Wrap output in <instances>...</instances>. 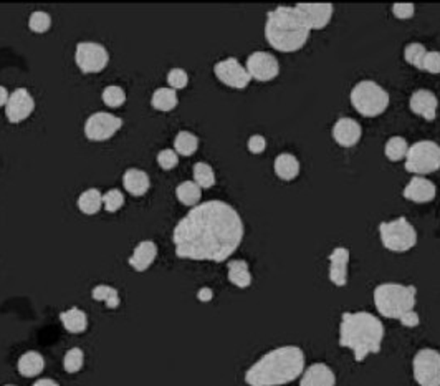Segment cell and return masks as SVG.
<instances>
[{
  "label": "cell",
  "mask_w": 440,
  "mask_h": 386,
  "mask_svg": "<svg viewBox=\"0 0 440 386\" xmlns=\"http://www.w3.org/2000/svg\"><path fill=\"white\" fill-rule=\"evenodd\" d=\"M333 139L343 148L356 146L362 136L361 124L352 118H340L333 127Z\"/></svg>",
  "instance_id": "obj_16"
},
{
  "label": "cell",
  "mask_w": 440,
  "mask_h": 386,
  "mask_svg": "<svg viewBox=\"0 0 440 386\" xmlns=\"http://www.w3.org/2000/svg\"><path fill=\"white\" fill-rule=\"evenodd\" d=\"M405 170L412 175L424 176L440 170V144L430 139L414 143L405 154Z\"/></svg>",
  "instance_id": "obj_8"
},
{
  "label": "cell",
  "mask_w": 440,
  "mask_h": 386,
  "mask_svg": "<svg viewBox=\"0 0 440 386\" xmlns=\"http://www.w3.org/2000/svg\"><path fill=\"white\" fill-rule=\"evenodd\" d=\"M227 277H229L230 283H234V286L239 288H246L251 286L250 267L249 264L242 259L230 260V262L227 264Z\"/></svg>",
  "instance_id": "obj_26"
},
{
  "label": "cell",
  "mask_w": 440,
  "mask_h": 386,
  "mask_svg": "<svg viewBox=\"0 0 440 386\" xmlns=\"http://www.w3.org/2000/svg\"><path fill=\"white\" fill-rule=\"evenodd\" d=\"M214 75L217 76V80L234 90H245L251 81L249 71L234 57L217 62L214 66Z\"/></svg>",
  "instance_id": "obj_12"
},
{
  "label": "cell",
  "mask_w": 440,
  "mask_h": 386,
  "mask_svg": "<svg viewBox=\"0 0 440 386\" xmlns=\"http://www.w3.org/2000/svg\"><path fill=\"white\" fill-rule=\"evenodd\" d=\"M347 267H350V250L336 247L330 254V281L336 287H345L347 283Z\"/></svg>",
  "instance_id": "obj_20"
},
{
  "label": "cell",
  "mask_w": 440,
  "mask_h": 386,
  "mask_svg": "<svg viewBox=\"0 0 440 386\" xmlns=\"http://www.w3.org/2000/svg\"><path fill=\"white\" fill-rule=\"evenodd\" d=\"M8 98H11V93H8V90L6 88V86L0 85V108L8 103Z\"/></svg>",
  "instance_id": "obj_46"
},
{
  "label": "cell",
  "mask_w": 440,
  "mask_h": 386,
  "mask_svg": "<svg viewBox=\"0 0 440 386\" xmlns=\"http://www.w3.org/2000/svg\"><path fill=\"white\" fill-rule=\"evenodd\" d=\"M245 235L244 221L234 206L214 199L197 204L172 230L179 259L224 262L240 247Z\"/></svg>",
  "instance_id": "obj_1"
},
{
  "label": "cell",
  "mask_w": 440,
  "mask_h": 386,
  "mask_svg": "<svg viewBox=\"0 0 440 386\" xmlns=\"http://www.w3.org/2000/svg\"><path fill=\"white\" fill-rule=\"evenodd\" d=\"M393 13H394L396 18H400V21H408V18L414 17L415 6L414 4H394Z\"/></svg>",
  "instance_id": "obj_42"
},
{
  "label": "cell",
  "mask_w": 440,
  "mask_h": 386,
  "mask_svg": "<svg viewBox=\"0 0 440 386\" xmlns=\"http://www.w3.org/2000/svg\"><path fill=\"white\" fill-rule=\"evenodd\" d=\"M60 322L66 332L73 335H80L88 328V315L78 307H71L69 310L60 313Z\"/></svg>",
  "instance_id": "obj_23"
},
{
  "label": "cell",
  "mask_w": 440,
  "mask_h": 386,
  "mask_svg": "<svg viewBox=\"0 0 440 386\" xmlns=\"http://www.w3.org/2000/svg\"><path fill=\"white\" fill-rule=\"evenodd\" d=\"M311 30L295 7H277L267 13L265 38L268 45L283 53L298 52L308 42Z\"/></svg>",
  "instance_id": "obj_4"
},
{
  "label": "cell",
  "mask_w": 440,
  "mask_h": 386,
  "mask_svg": "<svg viewBox=\"0 0 440 386\" xmlns=\"http://www.w3.org/2000/svg\"><path fill=\"white\" fill-rule=\"evenodd\" d=\"M427 55V48H425L422 43L412 42L409 45H405L404 48V59L409 65L415 66V69L422 70L424 69V59Z\"/></svg>",
  "instance_id": "obj_34"
},
{
  "label": "cell",
  "mask_w": 440,
  "mask_h": 386,
  "mask_svg": "<svg viewBox=\"0 0 440 386\" xmlns=\"http://www.w3.org/2000/svg\"><path fill=\"white\" fill-rule=\"evenodd\" d=\"M192 175H194V182L201 187V189H210V187L215 185L214 168H212L209 163L204 161L196 163Z\"/></svg>",
  "instance_id": "obj_31"
},
{
  "label": "cell",
  "mask_w": 440,
  "mask_h": 386,
  "mask_svg": "<svg viewBox=\"0 0 440 386\" xmlns=\"http://www.w3.org/2000/svg\"><path fill=\"white\" fill-rule=\"evenodd\" d=\"M381 242L391 252H408L417 244V230L405 217L379 224Z\"/></svg>",
  "instance_id": "obj_7"
},
{
  "label": "cell",
  "mask_w": 440,
  "mask_h": 386,
  "mask_svg": "<svg viewBox=\"0 0 440 386\" xmlns=\"http://www.w3.org/2000/svg\"><path fill=\"white\" fill-rule=\"evenodd\" d=\"M409 106L415 115L427 119V122H434L437 117L439 100L430 90H417L410 95Z\"/></svg>",
  "instance_id": "obj_17"
},
{
  "label": "cell",
  "mask_w": 440,
  "mask_h": 386,
  "mask_svg": "<svg viewBox=\"0 0 440 386\" xmlns=\"http://www.w3.org/2000/svg\"><path fill=\"white\" fill-rule=\"evenodd\" d=\"M91 297H93L96 302H105V305L108 308H118L121 303L119 292L116 291L114 287L105 286V283L96 286L93 288V292H91Z\"/></svg>",
  "instance_id": "obj_32"
},
{
  "label": "cell",
  "mask_w": 440,
  "mask_h": 386,
  "mask_svg": "<svg viewBox=\"0 0 440 386\" xmlns=\"http://www.w3.org/2000/svg\"><path fill=\"white\" fill-rule=\"evenodd\" d=\"M403 196L405 199L424 204V202H430L435 199V196H437V187H435L434 182L429 181L427 177L414 176L412 180L409 181V185L404 187Z\"/></svg>",
  "instance_id": "obj_18"
},
{
  "label": "cell",
  "mask_w": 440,
  "mask_h": 386,
  "mask_svg": "<svg viewBox=\"0 0 440 386\" xmlns=\"http://www.w3.org/2000/svg\"><path fill=\"white\" fill-rule=\"evenodd\" d=\"M121 128H123V119L119 117L106 112H96L86 118L83 131L88 141L101 143L113 138Z\"/></svg>",
  "instance_id": "obj_11"
},
{
  "label": "cell",
  "mask_w": 440,
  "mask_h": 386,
  "mask_svg": "<svg viewBox=\"0 0 440 386\" xmlns=\"http://www.w3.org/2000/svg\"><path fill=\"white\" fill-rule=\"evenodd\" d=\"M384 325L369 312H345L340 323V345L355 353L357 363L367 355L379 353L383 349Z\"/></svg>",
  "instance_id": "obj_3"
},
{
  "label": "cell",
  "mask_w": 440,
  "mask_h": 386,
  "mask_svg": "<svg viewBox=\"0 0 440 386\" xmlns=\"http://www.w3.org/2000/svg\"><path fill=\"white\" fill-rule=\"evenodd\" d=\"M167 85L172 90H184L189 85V75L182 69H172L167 74Z\"/></svg>",
  "instance_id": "obj_39"
},
{
  "label": "cell",
  "mask_w": 440,
  "mask_h": 386,
  "mask_svg": "<svg viewBox=\"0 0 440 386\" xmlns=\"http://www.w3.org/2000/svg\"><path fill=\"white\" fill-rule=\"evenodd\" d=\"M399 320H400V323H403L404 327H408V328H415V327H419V323H420L419 313L415 312V310L408 312V313H405V315L400 317Z\"/></svg>",
  "instance_id": "obj_44"
},
{
  "label": "cell",
  "mask_w": 440,
  "mask_h": 386,
  "mask_svg": "<svg viewBox=\"0 0 440 386\" xmlns=\"http://www.w3.org/2000/svg\"><path fill=\"white\" fill-rule=\"evenodd\" d=\"M101 100L109 108H121L126 103V91L118 85H109L101 93Z\"/></svg>",
  "instance_id": "obj_36"
},
{
  "label": "cell",
  "mask_w": 440,
  "mask_h": 386,
  "mask_svg": "<svg viewBox=\"0 0 440 386\" xmlns=\"http://www.w3.org/2000/svg\"><path fill=\"white\" fill-rule=\"evenodd\" d=\"M246 148H249V151L254 154L263 153L265 148H267V139H265L262 134H254V136H250L249 141H246Z\"/></svg>",
  "instance_id": "obj_43"
},
{
  "label": "cell",
  "mask_w": 440,
  "mask_h": 386,
  "mask_svg": "<svg viewBox=\"0 0 440 386\" xmlns=\"http://www.w3.org/2000/svg\"><path fill=\"white\" fill-rule=\"evenodd\" d=\"M75 64L86 75L100 74L109 64L108 48L96 42H80L75 50Z\"/></svg>",
  "instance_id": "obj_9"
},
{
  "label": "cell",
  "mask_w": 440,
  "mask_h": 386,
  "mask_svg": "<svg viewBox=\"0 0 440 386\" xmlns=\"http://www.w3.org/2000/svg\"><path fill=\"white\" fill-rule=\"evenodd\" d=\"M45 368V360L38 351H25L17 361V370L18 373L25 378H35Z\"/></svg>",
  "instance_id": "obj_25"
},
{
  "label": "cell",
  "mask_w": 440,
  "mask_h": 386,
  "mask_svg": "<svg viewBox=\"0 0 440 386\" xmlns=\"http://www.w3.org/2000/svg\"><path fill=\"white\" fill-rule=\"evenodd\" d=\"M85 365V353L83 350L75 346V349H70L65 353V358H63V368H65L66 373H78V371L83 368Z\"/></svg>",
  "instance_id": "obj_35"
},
{
  "label": "cell",
  "mask_w": 440,
  "mask_h": 386,
  "mask_svg": "<svg viewBox=\"0 0 440 386\" xmlns=\"http://www.w3.org/2000/svg\"><path fill=\"white\" fill-rule=\"evenodd\" d=\"M151 105L157 112H172L179 105L177 91L164 86V88H157L151 96Z\"/></svg>",
  "instance_id": "obj_28"
},
{
  "label": "cell",
  "mask_w": 440,
  "mask_h": 386,
  "mask_svg": "<svg viewBox=\"0 0 440 386\" xmlns=\"http://www.w3.org/2000/svg\"><path fill=\"white\" fill-rule=\"evenodd\" d=\"M199 149V138L191 131H179L174 138V151L179 156H192Z\"/></svg>",
  "instance_id": "obj_30"
},
{
  "label": "cell",
  "mask_w": 440,
  "mask_h": 386,
  "mask_svg": "<svg viewBox=\"0 0 440 386\" xmlns=\"http://www.w3.org/2000/svg\"><path fill=\"white\" fill-rule=\"evenodd\" d=\"M408 151H409V144L403 136L389 138L384 146L386 158L391 159V161H400V159L405 158Z\"/></svg>",
  "instance_id": "obj_33"
},
{
  "label": "cell",
  "mask_w": 440,
  "mask_h": 386,
  "mask_svg": "<svg viewBox=\"0 0 440 386\" xmlns=\"http://www.w3.org/2000/svg\"><path fill=\"white\" fill-rule=\"evenodd\" d=\"M35 112V98L27 88H17L12 91L8 103L6 105V117L11 123L17 124L30 118V115Z\"/></svg>",
  "instance_id": "obj_14"
},
{
  "label": "cell",
  "mask_w": 440,
  "mask_h": 386,
  "mask_svg": "<svg viewBox=\"0 0 440 386\" xmlns=\"http://www.w3.org/2000/svg\"><path fill=\"white\" fill-rule=\"evenodd\" d=\"M273 170L282 181H293L299 175V161L293 154L282 153L275 158Z\"/></svg>",
  "instance_id": "obj_24"
},
{
  "label": "cell",
  "mask_w": 440,
  "mask_h": 386,
  "mask_svg": "<svg viewBox=\"0 0 440 386\" xmlns=\"http://www.w3.org/2000/svg\"><path fill=\"white\" fill-rule=\"evenodd\" d=\"M412 373L419 386H440V351L419 350L412 360Z\"/></svg>",
  "instance_id": "obj_10"
},
{
  "label": "cell",
  "mask_w": 440,
  "mask_h": 386,
  "mask_svg": "<svg viewBox=\"0 0 440 386\" xmlns=\"http://www.w3.org/2000/svg\"><path fill=\"white\" fill-rule=\"evenodd\" d=\"M304 371V353L297 345H283L270 350L246 370L249 386H283L295 381Z\"/></svg>",
  "instance_id": "obj_2"
},
{
  "label": "cell",
  "mask_w": 440,
  "mask_h": 386,
  "mask_svg": "<svg viewBox=\"0 0 440 386\" xmlns=\"http://www.w3.org/2000/svg\"><path fill=\"white\" fill-rule=\"evenodd\" d=\"M425 71L432 75L440 74V52H427L424 59V69Z\"/></svg>",
  "instance_id": "obj_41"
},
{
  "label": "cell",
  "mask_w": 440,
  "mask_h": 386,
  "mask_svg": "<svg viewBox=\"0 0 440 386\" xmlns=\"http://www.w3.org/2000/svg\"><path fill=\"white\" fill-rule=\"evenodd\" d=\"M417 303V288L414 286L388 282L374 288V305L383 317L399 318L412 312Z\"/></svg>",
  "instance_id": "obj_5"
},
{
  "label": "cell",
  "mask_w": 440,
  "mask_h": 386,
  "mask_svg": "<svg viewBox=\"0 0 440 386\" xmlns=\"http://www.w3.org/2000/svg\"><path fill=\"white\" fill-rule=\"evenodd\" d=\"M123 186L131 196L141 197L146 194L149 187H151V180H149L148 172L136 170V168H129V170H126L123 175Z\"/></svg>",
  "instance_id": "obj_22"
},
{
  "label": "cell",
  "mask_w": 440,
  "mask_h": 386,
  "mask_svg": "<svg viewBox=\"0 0 440 386\" xmlns=\"http://www.w3.org/2000/svg\"><path fill=\"white\" fill-rule=\"evenodd\" d=\"M124 206V194L119 189H109L103 194V207L108 212H118Z\"/></svg>",
  "instance_id": "obj_38"
},
{
  "label": "cell",
  "mask_w": 440,
  "mask_h": 386,
  "mask_svg": "<svg viewBox=\"0 0 440 386\" xmlns=\"http://www.w3.org/2000/svg\"><path fill=\"white\" fill-rule=\"evenodd\" d=\"M197 298H199L201 302L207 303V302H210L212 298H214V292H212V288H209V287H202L201 291L197 292Z\"/></svg>",
  "instance_id": "obj_45"
},
{
  "label": "cell",
  "mask_w": 440,
  "mask_h": 386,
  "mask_svg": "<svg viewBox=\"0 0 440 386\" xmlns=\"http://www.w3.org/2000/svg\"><path fill=\"white\" fill-rule=\"evenodd\" d=\"M157 257V245L154 240H141L136 247L131 257L128 259V264L136 270V272H146V270L154 264Z\"/></svg>",
  "instance_id": "obj_21"
},
{
  "label": "cell",
  "mask_w": 440,
  "mask_h": 386,
  "mask_svg": "<svg viewBox=\"0 0 440 386\" xmlns=\"http://www.w3.org/2000/svg\"><path fill=\"white\" fill-rule=\"evenodd\" d=\"M351 105L362 117L374 118L383 115L389 106V93L372 80H362L351 90Z\"/></svg>",
  "instance_id": "obj_6"
},
{
  "label": "cell",
  "mask_w": 440,
  "mask_h": 386,
  "mask_svg": "<svg viewBox=\"0 0 440 386\" xmlns=\"http://www.w3.org/2000/svg\"><path fill=\"white\" fill-rule=\"evenodd\" d=\"M6 386H16V385H6Z\"/></svg>",
  "instance_id": "obj_48"
},
{
  "label": "cell",
  "mask_w": 440,
  "mask_h": 386,
  "mask_svg": "<svg viewBox=\"0 0 440 386\" xmlns=\"http://www.w3.org/2000/svg\"><path fill=\"white\" fill-rule=\"evenodd\" d=\"M32 386H60V385H58L57 381L50 380V378H42V380L35 381V383H33Z\"/></svg>",
  "instance_id": "obj_47"
},
{
  "label": "cell",
  "mask_w": 440,
  "mask_h": 386,
  "mask_svg": "<svg viewBox=\"0 0 440 386\" xmlns=\"http://www.w3.org/2000/svg\"><path fill=\"white\" fill-rule=\"evenodd\" d=\"M245 69L251 78L258 81H272L280 74L278 60L268 52L251 53V55H249V59H246Z\"/></svg>",
  "instance_id": "obj_13"
},
{
  "label": "cell",
  "mask_w": 440,
  "mask_h": 386,
  "mask_svg": "<svg viewBox=\"0 0 440 386\" xmlns=\"http://www.w3.org/2000/svg\"><path fill=\"white\" fill-rule=\"evenodd\" d=\"M78 206L80 212H83L86 216H95L103 209V192L96 187H90V189L83 191L78 197Z\"/></svg>",
  "instance_id": "obj_27"
},
{
  "label": "cell",
  "mask_w": 440,
  "mask_h": 386,
  "mask_svg": "<svg viewBox=\"0 0 440 386\" xmlns=\"http://www.w3.org/2000/svg\"><path fill=\"white\" fill-rule=\"evenodd\" d=\"M299 386H336V375L326 363H313L304 368Z\"/></svg>",
  "instance_id": "obj_19"
},
{
  "label": "cell",
  "mask_w": 440,
  "mask_h": 386,
  "mask_svg": "<svg viewBox=\"0 0 440 386\" xmlns=\"http://www.w3.org/2000/svg\"><path fill=\"white\" fill-rule=\"evenodd\" d=\"M299 17L307 23L309 30H321L331 22L335 7L333 4H297L295 6Z\"/></svg>",
  "instance_id": "obj_15"
},
{
  "label": "cell",
  "mask_w": 440,
  "mask_h": 386,
  "mask_svg": "<svg viewBox=\"0 0 440 386\" xmlns=\"http://www.w3.org/2000/svg\"><path fill=\"white\" fill-rule=\"evenodd\" d=\"M28 28L33 33H45L52 28V17L50 13L43 12V11H37L33 12L30 17H28Z\"/></svg>",
  "instance_id": "obj_37"
},
{
  "label": "cell",
  "mask_w": 440,
  "mask_h": 386,
  "mask_svg": "<svg viewBox=\"0 0 440 386\" xmlns=\"http://www.w3.org/2000/svg\"><path fill=\"white\" fill-rule=\"evenodd\" d=\"M176 197L181 204L187 207H196L202 197V189L194 181H184L176 187Z\"/></svg>",
  "instance_id": "obj_29"
},
{
  "label": "cell",
  "mask_w": 440,
  "mask_h": 386,
  "mask_svg": "<svg viewBox=\"0 0 440 386\" xmlns=\"http://www.w3.org/2000/svg\"><path fill=\"white\" fill-rule=\"evenodd\" d=\"M157 164L164 171H171L179 164V154L171 148L161 149V151L157 153Z\"/></svg>",
  "instance_id": "obj_40"
}]
</instances>
